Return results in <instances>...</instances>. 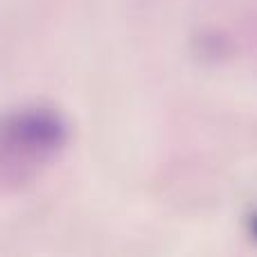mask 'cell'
<instances>
[{
  "mask_svg": "<svg viewBox=\"0 0 257 257\" xmlns=\"http://www.w3.org/2000/svg\"><path fill=\"white\" fill-rule=\"evenodd\" d=\"M68 124L54 108L21 106L0 115V192L41 176L68 142Z\"/></svg>",
  "mask_w": 257,
  "mask_h": 257,
  "instance_id": "1",
  "label": "cell"
}]
</instances>
